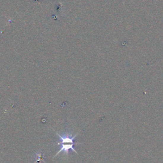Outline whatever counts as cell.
<instances>
[{"mask_svg":"<svg viewBox=\"0 0 163 163\" xmlns=\"http://www.w3.org/2000/svg\"><path fill=\"white\" fill-rule=\"evenodd\" d=\"M56 135L59 137V141H57L55 144L57 146H60V149L57 152V154L53 157V158H55V157L57 156L59 154H60L61 152H63V155L67 156H68V154H69L70 150H71V151H73L75 154H78L74 147V145H80L82 143H75L74 140H75L76 137L78 136L79 133H76V135H73L71 134V132L67 131L63 132L62 134H60L58 132H56Z\"/></svg>","mask_w":163,"mask_h":163,"instance_id":"6da1fadb","label":"cell"},{"mask_svg":"<svg viewBox=\"0 0 163 163\" xmlns=\"http://www.w3.org/2000/svg\"><path fill=\"white\" fill-rule=\"evenodd\" d=\"M36 161L35 163H40V162H45V157L44 156V154L42 152H38L36 154Z\"/></svg>","mask_w":163,"mask_h":163,"instance_id":"7a4b0ae2","label":"cell"}]
</instances>
